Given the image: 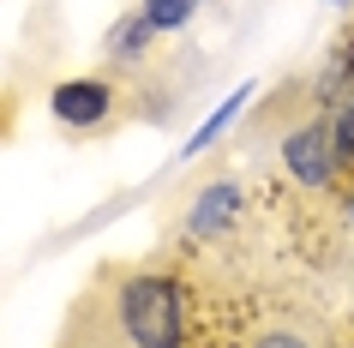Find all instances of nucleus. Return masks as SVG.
I'll list each match as a JSON object with an SVG mask.
<instances>
[{
  "label": "nucleus",
  "mask_w": 354,
  "mask_h": 348,
  "mask_svg": "<svg viewBox=\"0 0 354 348\" xmlns=\"http://www.w3.org/2000/svg\"><path fill=\"white\" fill-rule=\"evenodd\" d=\"M198 6H205V0H145L138 12L150 19V30H156V37H174V30H187V24H192V12H198Z\"/></svg>",
  "instance_id": "423d86ee"
},
{
  "label": "nucleus",
  "mask_w": 354,
  "mask_h": 348,
  "mask_svg": "<svg viewBox=\"0 0 354 348\" xmlns=\"http://www.w3.org/2000/svg\"><path fill=\"white\" fill-rule=\"evenodd\" d=\"M342 210H348V228H354V174H348V186H342Z\"/></svg>",
  "instance_id": "6e6552de"
},
{
  "label": "nucleus",
  "mask_w": 354,
  "mask_h": 348,
  "mask_svg": "<svg viewBox=\"0 0 354 348\" xmlns=\"http://www.w3.org/2000/svg\"><path fill=\"white\" fill-rule=\"evenodd\" d=\"M282 96L288 91H277L270 102H259L252 138H270V145H277V168H282V181L295 186V192H306V199H342L348 168H342V150H336L330 114L318 109L313 96H300L295 109H288Z\"/></svg>",
  "instance_id": "7ed1b4c3"
},
{
  "label": "nucleus",
  "mask_w": 354,
  "mask_h": 348,
  "mask_svg": "<svg viewBox=\"0 0 354 348\" xmlns=\"http://www.w3.org/2000/svg\"><path fill=\"white\" fill-rule=\"evenodd\" d=\"M241 204H246V192H241V181H205V186H192L187 192V204H180V235L192 240V246H216V240L234 228V217H241Z\"/></svg>",
  "instance_id": "39448f33"
},
{
  "label": "nucleus",
  "mask_w": 354,
  "mask_h": 348,
  "mask_svg": "<svg viewBox=\"0 0 354 348\" xmlns=\"http://www.w3.org/2000/svg\"><path fill=\"white\" fill-rule=\"evenodd\" d=\"M127 84H114V78H66V84H55V96H48V109H55L60 132H73V138H96V132L120 127V114H127Z\"/></svg>",
  "instance_id": "20e7f679"
},
{
  "label": "nucleus",
  "mask_w": 354,
  "mask_h": 348,
  "mask_svg": "<svg viewBox=\"0 0 354 348\" xmlns=\"http://www.w3.org/2000/svg\"><path fill=\"white\" fill-rule=\"evenodd\" d=\"M192 348H330L324 324L288 294L270 289H198V342Z\"/></svg>",
  "instance_id": "f03ea898"
},
{
  "label": "nucleus",
  "mask_w": 354,
  "mask_h": 348,
  "mask_svg": "<svg viewBox=\"0 0 354 348\" xmlns=\"http://www.w3.org/2000/svg\"><path fill=\"white\" fill-rule=\"evenodd\" d=\"M330 132H336V150H342V168L354 174V91L336 102V114H330Z\"/></svg>",
  "instance_id": "0eeeda50"
},
{
  "label": "nucleus",
  "mask_w": 354,
  "mask_h": 348,
  "mask_svg": "<svg viewBox=\"0 0 354 348\" xmlns=\"http://www.w3.org/2000/svg\"><path fill=\"white\" fill-rule=\"evenodd\" d=\"M198 342V289L174 258H132L73 294L55 348H192Z\"/></svg>",
  "instance_id": "f257e3e1"
}]
</instances>
